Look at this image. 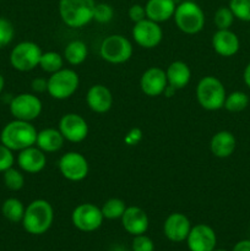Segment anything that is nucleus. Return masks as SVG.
Listing matches in <instances>:
<instances>
[{"mask_svg": "<svg viewBox=\"0 0 250 251\" xmlns=\"http://www.w3.org/2000/svg\"><path fill=\"white\" fill-rule=\"evenodd\" d=\"M37 134L38 131L31 122L14 119L2 127L0 132V142L11 151L20 152L36 145Z\"/></svg>", "mask_w": 250, "mask_h": 251, "instance_id": "obj_1", "label": "nucleus"}, {"mask_svg": "<svg viewBox=\"0 0 250 251\" xmlns=\"http://www.w3.org/2000/svg\"><path fill=\"white\" fill-rule=\"evenodd\" d=\"M54 221L53 206L43 199L33 200L25 210L22 226L28 234L42 235L49 230Z\"/></svg>", "mask_w": 250, "mask_h": 251, "instance_id": "obj_2", "label": "nucleus"}, {"mask_svg": "<svg viewBox=\"0 0 250 251\" xmlns=\"http://www.w3.org/2000/svg\"><path fill=\"white\" fill-rule=\"evenodd\" d=\"M95 0H60L59 14L66 26L81 28L93 21Z\"/></svg>", "mask_w": 250, "mask_h": 251, "instance_id": "obj_3", "label": "nucleus"}, {"mask_svg": "<svg viewBox=\"0 0 250 251\" xmlns=\"http://www.w3.org/2000/svg\"><path fill=\"white\" fill-rule=\"evenodd\" d=\"M225 85L220 78L215 76H205L201 78L196 86V100L199 104L206 110H218L223 108L225 100Z\"/></svg>", "mask_w": 250, "mask_h": 251, "instance_id": "obj_4", "label": "nucleus"}, {"mask_svg": "<svg viewBox=\"0 0 250 251\" xmlns=\"http://www.w3.org/2000/svg\"><path fill=\"white\" fill-rule=\"evenodd\" d=\"M173 17L179 31L185 34H196L205 27V12L200 5L191 0L176 5Z\"/></svg>", "mask_w": 250, "mask_h": 251, "instance_id": "obj_5", "label": "nucleus"}, {"mask_svg": "<svg viewBox=\"0 0 250 251\" xmlns=\"http://www.w3.org/2000/svg\"><path fill=\"white\" fill-rule=\"evenodd\" d=\"M80 86V77L73 69H61L48 77V90L51 98L64 100L74 96Z\"/></svg>", "mask_w": 250, "mask_h": 251, "instance_id": "obj_6", "label": "nucleus"}, {"mask_svg": "<svg viewBox=\"0 0 250 251\" xmlns=\"http://www.w3.org/2000/svg\"><path fill=\"white\" fill-rule=\"evenodd\" d=\"M132 44L122 34H110L105 37L100 47V58L110 64L126 63L132 56Z\"/></svg>", "mask_w": 250, "mask_h": 251, "instance_id": "obj_7", "label": "nucleus"}, {"mask_svg": "<svg viewBox=\"0 0 250 251\" xmlns=\"http://www.w3.org/2000/svg\"><path fill=\"white\" fill-rule=\"evenodd\" d=\"M42 53V49L34 42H21L12 48L10 53V64L15 70L28 73L39 65Z\"/></svg>", "mask_w": 250, "mask_h": 251, "instance_id": "obj_8", "label": "nucleus"}, {"mask_svg": "<svg viewBox=\"0 0 250 251\" xmlns=\"http://www.w3.org/2000/svg\"><path fill=\"white\" fill-rule=\"evenodd\" d=\"M9 109L14 119L32 122L41 115L43 104L38 96L33 93H20L12 98Z\"/></svg>", "mask_w": 250, "mask_h": 251, "instance_id": "obj_9", "label": "nucleus"}, {"mask_svg": "<svg viewBox=\"0 0 250 251\" xmlns=\"http://www.w3.org/2000/svg\"><path fill=\"white\" fill-rule=\"evenodd\" d=\"M104 217L98 206L91 202L80 203L71 213V222L76 229L85 233L97 230L102 226Z\"/></svg>", "mask_w": 250, "mask_h": 251, "instance_id": "obj_10", "label": "nucleus"}, {"mask_svg": "<svg viewBox=\"0 0 250 251\" xmlns=\"http://www.w3.org/2000/svg\"><path fill=\"white\" fill-rule=\"evenodd\" d=\"M59 171L60 174L69 181H81L88 176L90 166L83 154L80 152L70 151L59 159Z\"/></svg>", "mask_w": 250, "mask_h": 251, "instance_id": "obj_11", "label": "nucleus"}, {"mask_svg": "<svg viewBox=\"0 0 250 251\" xmlns=\"http://www.w3.org/2000/svg\"><path fill=\"white\" fill-rule=\"evenodd\" d=\"M131 33L135 43L145 49L156 48L163 39L162 27L150 19H145L135 24Z\"/></svg>", "mask_w": 250, "mask_h": 251, "instance_id": "obj_12", "label": "nucleus"}, {"mask_svg": "<svg viewBox=\"0 0 250 251\" xmlns=\"http://www.w3.org/2000/svg\"><path fill=\"white\" fill-rule=\"evenodd\" d=\"M59 131L69 142H82L88 135V124L85 118L76 113H68L63 115L59 122Z\"/></svg>", "mask_w": 250, "mask_h": 251, "instance_id": "obj_13", "label": "nucleus"}, {"mask_svg": "<svg viewBox=\"0 0 250 251\" xmlns=\"http://www.w3.org/2000/svg\"><path fill=\"white\" fill-rule=\"evenodd\" d=\"M186 244L190 251H213L217 244V237L213 228L200 223L191 227Z\"/></svg>", "mask_w": 250, "mask_h": 251, "instance_id": "obj_14", "label": "nucleus"}, {"mask_svg": "<svg viewBox=\"0 0 250 251\" xmlns=\"http://www.w3.org/2000/svg\"><path fill=\"white\" fill-rule=\"evenodd\" d=\"M168 86L166 70L153 66L145 71L140 78V88L149 97H158L163 95Z\"/></svg>", "mask_w": 250, "mask_h": 251, "instance_id": "obj_15", "label": "nucleus"}, {"mask_svg": "<svg viewBox=\"0 0 250 251\" xmlns=\"http://www.w3.org/2000/svg\"><path fill=\"white\" fill-rule=\"evenodd\" d=\"M191 229V223L184 213L174 212L166 218L163 225V233L168 240L173 243H181L186 240Z\"/></svg>", "mask_w": 250, "mask_h": 251, "instance_id": "obj_16", "label": "nucleus"}, {"mask_svg": "<svg viewBox=\"0 0 250 251\" xmlns=\"http://www.w3.org/2000/svg\"><path fill=\"white\" fill-rule=\"evenodd\" d=\"M122 226L129 234H145L149 229L150 221L147 213L137 206H129L122 216Z\"/></svg>", "mask_w": 250, "mask_h": 251, "instance_id": "obj_17", "label": "nucleus"}, {"mask_svg": "<svg viewBox=\"0 0 250 251\" xmlns=\"http://www.w3.org/2000/svg\"><path fill=\"white\" fill-rule=\"evenodd\" d=\"M17 164L20 169L28 174H37L43 171L47 166L46 152L34 145V146L25 149L17 154Z\"/></svg>", "mask_w": 250, "mask_h": 251, "instance_id": "obj_18", "label": "nucleus"}, {"mask_svg": "<svg viewBox=\"0 0 250 251\" xmlns=\"http://www.w3.org/2000/svg\"><path fill=\"white\" fill-rule=\"evenodd\" d=\"M211 42H212L213 50L223 58H230L235 55L240 48L239 38L230 29H217Z\"/></svg>", "mask_w": 250, "mask_h": 251, "instance_id": "obj_19", "label": "nucleus"}, {"mask_svg": "<svg viewBox=\"0 0 250 251\" xmlns=\"http://www.w3.org/2000/svg\"><path fill=\"white\" fill-rule=\"evenodd\" d=\"M86 103L92 112L104 114L113 105V95L108 87L103 85H93L88 88Z\"/></svg>", "mask_w": 250, "mask_h": 251, "instance_id": "obj_20", "label": "nucleus"}, {"mask_svg": "<svg viewBox=\"0 0 250 251\" xmlns=\"http://www.w3.org/2000/svg\"><path fill=\"white\" fill-rule=\"evenodd\" d=\"M237 147L235 136L228 130L216 132L210 141V151L217 158H228L232 156Z\"/></svg>", "mask_w": 250, "mask_h": 251, "instance_id": "obj_21", "label": "nucleus"}, {"mask_svg": "<svg viewBox=\"0 0 250 251\" xmlns=\"http://www.w3.org/2000/svg\"><path fill=\"white\" fill-rule=\"evenodd\" d=\"M175 7L174 0H147L145 5L146 17L157 24L166 22L174 16Z\"/></svg>", "mask_w": 250, "mask_h": 251, "instance_id": "obj_22", "label": "nucleus"}, {"mask_svg": "<svg viewBox=\"0 0 250 251\" xmlns=\"http://www.w3.org/2000/svg\"><path fill=\"white\" fill-rule=\"evenodd\" d=\"M168 86L174 90H183L189 85L191 80V70L186 63L175 60L168 65L166 70Z\"/></svg>", "mask_w": 250, "mask_h": 251, "instance_id": "obj_23", "label": "nucleus"}, {"mask_svg": "<svg viewBox=\"0 0 250 251\" xmlns=\"http://www.w3.org/2000/svg\"><path fill=\"white\" fill-rule=\"evenodd\" d=\"M64 142H65V139L59 131V129L48 127V129L41 130L37 134L36 146L46 153L60 151L64 146Z\"/></svg>", "mask_w": 250, "mask_h": 251, "instance_id": "obj_24", "label": "nucleus"}, {"mask_svg": "<svg viewBox=\"0 0 250 251\" xmlns=\"http://www.w3.org/2000/svg\"><path fill=\"white\" fill-rule=\"evenodd\" d=\"M88 49L85 42L82 41H71L64 49V60L68 61L70 65H80L87 59Z\"/></svg>", "mask_w": 250, "mask_h": 251, "instance_id": "obj_25", "label": "nucleus"}, {"mask_svg": "<svg viewBox=\"0 0 250 251\" xmlns=\"http://www.w3.org/2000/svg\"><path fill=\"white\" fill-rule=\"evenodd\" d=\"M25 210L26 207L24 206L21 200L16 198H9L2 202L1 206V213L7 221L12 223L22 222L24 218Z\"/></svg>", "mask_w": 250, "mask_h": 251, "instance_id": "obj_26", "label": "nucleus"}, {"mask_svg": "<svg viewBox=\"0 0 250 251\" xmlns=\"http://www.w3.org/2000/svg\"><path fill=\"white\" fill-rule=\"evenodd\" d=\"M126 207V203L122 199L112 198L103 203V206L100 207V211H102V215L104 217V220L112 221L122 218L123 213L125 212Z\"/></svg>", "mask_w": 250, "mask_h": 251, "instance_id": "obj_27", "label": "nucleus"}, {"mask_svg": "<svg viewBox=\"0 0 250 251\" xmlns=\"http://www.w3.org/2000/svg\"><path fill=\"white\" fill-rule=\"evenodd\" d=\"M39 68L47 74H54L61 70L64 66V56L56 51H46L42 53L41 60H39Z\"/></svg>", "mask_w": 250, "mask_h": 251, "instance_id": "obj_28", "label": "nucleus"}, {"mask_svg": "<svg viewBox=\"0 0 250 251\" xmlns=\"http://www.w3.org/2000/svg\"><path fill=\"white\" fill-rule=\"evenodd\" d=\"M249 105V97L243 91H234L230 92L229 95L225 96V105L223 108L232 113H239L243 112L245 108Z\"/></svg>", "mask_w": 250, "mask_h": 251, "instance_id": "obj_29", "label": "nucleus"}, {"mask_svg": "<svg viewBox=\"0 0 250 251\" xmlns=\"http://www.w3.org/2000/svg\"><path fill=\"white\" fill-rule=\"evenodd\" d=\"M2 179L4 184L9 190L19 191L24 188L25 185V176L19 169H15L14 167L9 168L2 173Z\"/></svg>", "mask_w": 250, "mask_h": 251, "instance_id": "obj_30", "label": "nucleus"}, {"mask_svg": "<svg viewBox=\"0 0 250 251\" xmlns=\"http://www.w3.org/2000/svg\"><path fill=\"white\" fill-rule=\"evenodd\" d=\"M234 20L235 17L229 6L218 7L215 12V16H213V22H215L217 29H229Z\"/></svg>", "mask_w": 250, "mask_h": 251, "instance_id": "obj_31", "label": "nucleus"}, {"mask_svg": "<svg viewBox=\"0 0 250 251\" xmlns=\"http://www.w3.org/2000/svg\"><path fill=\"white\" fill-rule=\"evenodd\" d=\"M228 6L235 19L243 22H250V0H229Z\"/></svg>", "mask_w": 250, "mask_h": 251, "instance_id": "obj_32", "label": "nucleus"}, {"mask_svg": "<svg viewBox=\"0 0 250 251\" xmlns=\"http://www.w3.org/2000/svg\"><path fill=\"white\" fill-rule=\"evenodd\" d=\"M114 17V9L112 5L107 4V2H98L95 6V11H93V21L98 22V24H108Z\"/></svg>", "mask_w": 250, "mask_h": 251, "instance_id": "obj_33", "label": "nucleus"}, {"mask_svg": "<svg viewBox=\"0 0 250 251\" xmlns=\"http://www.w3.org/2000/svg\"><path fill=\"white\" fill-rule=\"evenodd\" d=\"M15 37V28L11 21L0 17V49L5 48L12 42Z\"/></svg>", "mask_w": 250, "mask_h": 251, "instance_id": "obj_34", "label": "nucleus"}, {"mask_svg": "<svg viewBox=\"0 0 250 251\" xmlns=\"http://www.w3.org/2000/svg\"><path fill=\"white\" fill-rule=\"evenodd\" d=\"M132 251H154V244L146 234L135 235L131 243Z\"/></svg>", "mask_w": 250, "mask_h": 251, "instance_id": "obj_35", "label": "nucleus"}, {"mask_svg": "<svg viewBox=\"0 0 250 251\" xmlns=\"http://www.w3.org/2000/svg\"><path fill=\"white\" fill-rule=\"evenodd\" d=\"M12 152L14 151L0 142V173H4L5 171L14 167L15 157Z\"/></svg>", "mask_w": 250, "mask_h": 251, "instance_id": "obj_36", "label": "nucleus"}, {"mask_svg": "<svg viewBox=\"0 0 250 251\" xmlns=\"http://www.w3.org/2000/svg\"><path fill=\"white\" fill-rule=\"evenodd\" d=\"M127 15H129V19L131 20L134 24H137V22L147 19L145 6H142V5H140V4L131 5L129 9V11H127Z\"/></svg>", "mask_w": 250, "mask_h": 251, "instance_id": "obj_37", "label": "nucleus"}, {"mask_svg": "<svg viewBox=\"0 0 250 251\" xmlns=\"http://www.w3.org/2000/svg\"><path fill=\"white\" fill-rule=\"evenodd\" d=\"M31 87L34 93H43L48 90V78L36 77L31 82Z\"/></svg>", "mask_w": 250, "mask_h": 251, "instance_id": "obj_38", "label": "nucleus"}, {"mask_svg": "<svg viewBox=\"0 0 250 251\" xmlns=\"http://www.w3.org/2000/svg\"><path fill=\"white\" fill-rule=\"evenodd\" d=\"M142 139V132L140 129H132L129 134L125 136V142H126L129 146H134L137 145Z\"/></svg>", "mask_w": 250, "mask_h": 251, "instance_id": "obj_39", "label": "nucleus"}, {"mask_svg": "<svg viewBox=\"0 0 250 251\" xmlns=\"http://www.w3.org/2000/svg\"><path fill=\"white\" fill-rule=\"evenodd\" d=\"M232 251H250V240L244 239L238 242Z\"/></svg>", "mask_w": 250, "mask_h": 251, "instance_id": "obj_40", "label": "nucleus"}, {"mask_svg": "<svg viewBox=\"0 0 250 251\" xmlns=\"http://www.w3.org/2000/svg\"><path fill=\"white\" fill-rule=\"evenodd\" d=\"M243 80H244L245 85H247L248 88L250 90V63L245 66L244 73H243Z\"/></svg>", "mask_w": 250, "mask_h": 251, "instance_id": "obj_41", "label": "nucleus"}, {"mask_svg": "<svg viewBox=\"0 0 250 251\" xmlns=\"http://www.w3.org/2000/svg\"><path fill=\"white\" fill-rule=\"evenodd\" d=\"M4 87H5V78L4 76H2V74H0V95H1V92L4 91Z\"/></svg>", "mask_w": 250, "mask_h": 251, "instance_id": "obj_42", "label": "nucleus"}, {"mask_svg": "<svg viewBox=\"0 0 250 251\" xmlns=\"http://www.w3.org/2000/svg\"><path fill=\"white\" fill-rule=\"evenodd\" d=\"M213 251H228V250H225V249H215Z\"/></svg>", "mask_w": 250, "mask_h": 251, "instance_id": "obj_43", "label": "nucleus"}, {"mask_svg": "<svg viewBox=\"0 0 250 251\" xmlns=\"http://www.w3.org/2000/svg\"><path fill=\"white\" fill-rule=\"evenodd\" d=\"M249 32H250V29H249Z\"/></svg>", "mask_w": 250, "mask_h": 251, "instance_id": "obj_44", "label": "nucleus"}]
</instances>
